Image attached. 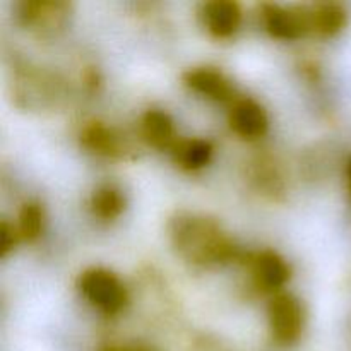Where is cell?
I'll list each match as a JSON object with an SVG mask.
<instances>
[{
	"instance_id": "obj_1",
	"label": "cell",
	"mask_w": 351,
	"mask_h": 351,
	"mask_svg": "<svg viewBox=\"0 0 351 351\" xmlns=\"http://www.w3.org/2000/svg\"><path fill=\"white\" fill-rule=\"evenodd\" d=\"M171 240L185 259L197 264L225 263L235 252L218 223L204 216H178L171 225Z\"/></svg>"
},
{
	"instance_id": "obj_2",
	"label": "cell",
	"mask_w": 351,
	"mask_h": 351,
	"mask_svg": "<svg viewBox=\"0 0 351 351\" xmlns=\"http://www.w3.org/2000/svg\"><path fill=\"white\" fill-rule=\"evenodd\" d=\"M79 290L93 307L106 315L119 314L127 304V291L122 281L101 267L86 269L79 276Z\"/></svg>"
},
{
	"instance_id": "obj_7",
	"label": "cell",
	"mask_w": 351,
	"mask_h": 351,
	"mask_svg": "<svg viewBox=\"0 0 351 351\" xmlns=\"http://www.w3.org/2000/svg\"><path fill=\"white\" fill-rule=\"evenodd\" d=\"M201 19L206 29L216 38H230L237 33L242 23V10L232 0H213L201 9Z\"/></svg>"
},
{
	"instance_id": "obj_17",
	"label": "cell",
	"mask_w": 351,
	"mask_h": 351,
	"mask_svg": "<svg viewBox=\"0 0 351 351\" xmlns=\"http://www.w3.org/2000/svg\"><path fill=\"white\" fill-rule=\"evenodd\" d=\"M346 177H348V187L351 192V160L348 161V167H346Z\"/></svg>"
},
{
	"instance_id": "obj_11",
	"label": "cell",
	"mask_w": 351,
	"mask_h": 351,
	"mask_svg": "<svg viewBox=\"0 0 351 351\" xmlns=\"http://www.w3.org/2000/svg\"><path fill=\"white\" fill-rule=\"evenodd\" d=\"M141 134L149 146L156 149H173L178 143L173 120L161 110H149L141 119Z\"/></svg>"
},
{
	"instance_id": "obj_6",
	"label": "cell",
	"mask_w": 351,
	"mask_h": 351,
	"mask_svg": "<svg viewBox=\"0 0 351 351\" xmlns=\"http://www.w3.org/2000/svg\"><path fill=\"white\" fill-rule=\"evenodd\" d=\"M184 82L199 95L218 103L232 101L235 88L223 72L213 67H195L185 72Z\"/></svg>"
},
{
	"instance_id": "obj_18",
	"label": "cell",
	"mask_w": 351,
	"mask_h": 351,
	"mask_svg": "<svg viewBox=\"0 0 351 351\" xmlns=\"http://www.w3.org/2000/svg\"><path fill=\"white\" fill-rule=\"evenodd\" d=\"M125 351H147V350H144V348H129V350H125Z\"/></svg>"
},
{
	"instance_id": "obj_15",
	"label": "cell",
	"mask_w": 351,
	"mask_h": 351,
	"mask_svg": "<svg viewBox=\"0 0 351 351\" xmlns=\"http://www.w3.org/2000/svg\"><path fill=\"white\" fill-rule=\"evenodd\" d=\"M45 215L43 208L38 202H26L19 213V219H17V233L21 239L36 240L43 232Z\"/></svg>"
},
{
	"instance_id": "obj_9",
	"label": "cell",
	"mask_w": 351,
	"mask_h": 351,
	"mask_svg": "<svg viewBox=\"0 0 351 351\" xmlns=\"http://www.w3.org/2000/svg\"><path fill=\"white\" fill-rule=\"evenodd\" d=\"M252 276L264 291H280L290 280V267L273 250H263L252 259Z\"/></svg>"
},
{
	"instance_id": "obj_4",
	"label": "cell",
	"mask_w": 351,
	"mask_h": 351,
	"mask_svg": "<svg viewBox=\"0 0 351 351\" xmlns=\"http://www.w3.org/2000/svg\"><path fill=\"white\" fill-rule=\"evenodd\" d=\"M261 19L267 33L278 40H298L311 33L308 12L302 9H287L276 3H264L261 7Z\"/></svg>"
},
{
	"instance_id": "obj_8",
	"label": "cell",
	"mask_w": 351,
	"mask_h": 351,
	"mask_svg": "<svg viewBox=\"0 0 351 351\" xmlns=\"http://www.w3.org/2000/svg\"><path fill=\"white\" fill-rule=\"evenodd\" d=\"M230 127L243 139H257L266 134L269 120L266 112L254 99L242 98L233 103L230 110Z\"/></svg>"
},
{
	"instance_id": "obj_12",
	"label": "cell",
	"mask_w": 351,
	"mask_h": 351,
	"mask_svg": "<svg viewBox=\"0 0 351 351\" xmlns=\"http://www.w3.org/2000/svg\"><path fill=\"white\" fill-rule=\"evenodd\" d=\"M308 26L311 33L322 38L336 36L346 26L348 14L341 3L324 2L308 7Z\"/></svg>"
},
{
	"instance_id": "obj_5",
	"label": "cell",
	"mask_w": 351,
	"mask_h": 351,
	"mask_svg": "<svg viewBox=\"0 0 351 351\" xmlns=\"http://www.w3.org/2000/svg\"><path fill=\"white\" fill-rule=\"evenodd\" d=\"M67 3L53 0H26L19 5L23 26L38 31H57L67 17Z\"/></svg>"
},
{
	"instance_id": "obj_10",
	"label": "cell",
	"mask_w": 351,
	"mask_h": 351,
	"mask_svg": "<svg viewBox=\"0 0 351 351\" xmlns=\"http://www.w3.org/2000/svg\"><path fill=\"white\" fill-rule=\"evenodd\" d=\"M81 143L91 153L106 158H120L125 153L122 136L101 122H91L82 129Z\"/></svg>"
},
{
	"instance_id": "obj_14",
	"label": "cell",
	"mask_w": 351,
	"mask_h": 351,
	"mask_svg": "<svg viewBox=\"0 0 351 351\" xmlns=\"http://www.w3.org/2000/svg\"><path fill=\"white\" fill-rule=\"evenodd\" d=\"M123 208H125V199L122 192L113 185H103L93 192L91 211L96 218L110 221V219L119 218Z\"/></svg>"
},
{
	"instance_id": "obj_16",
	"label": "cell",
	"mask_w": 351,
	"mask_h": 351,
	"mask_svg": "<svg viewBox=\"0 0 351 351\" xmlns=\"http://www.w3.org/2000/svg\"><path fill=\"white\" fill-rule=\"evenodd\" d=\"M17 239H19V233L14 230V226L3 221L2 226H0V252H2V257H5L14 249V245L17 243Z\"/></svg>"
},
{
	"instance_id": "obj_13",
	"label": "cell",
	"mask_w": 351,
	"mask_h": 351,
	"mask_svg": "<svg viewBox=\"0 0 351 351\" xmlns=\"http://www.w3.org/2000/svg\"><path fill=\"white\" fill-rule=\"evenodd\" d=\"M171 156L184 170H199L209 163L213 147L204 139H178L171 149Z\"/></svg>"
},
{
	"instance_id": "obj_3",
	"label": "cell",
	"mask_w": 351,
	"mask_h": 351,
	"mask_svg": "<svg viewBox=\"0 0 351 351\" xmlns=\"http://www.w3.org/2000/svg\"><path fill=\"white\" fill-rule=\"evenodd\" d=\"M267 319L274 339L283 345L295 343L304 331V307L291 293L281 291L274 295L267 307Z\"/></svg>"
}]
</instances>
